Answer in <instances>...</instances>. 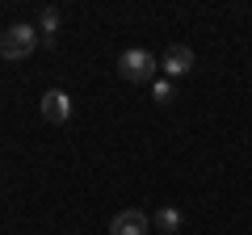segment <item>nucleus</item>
I'll return each instance as SVG.
<instances>
[{
	"mask_svg": "<svg viewBox=\"0 0 252 235\" xmlns=\"http://www.w3.org/2000/svg\"><path fill=\"white\" fill-rule=\"evenodd\" d=\"M118 72H122V80H130V84H156L160 59H156V55H147L143 46H130V51L118 55Z\"/></svg>",
	"mask_w": 252,
	"mask_h": 235,
	"instance_id": "1",
	"label": "nucleus"
},
{
	"mask_svg": "<svg viewBox=\"0 0 252 235\" xmlns=\"http://www.w3.org/2000/svg\"><path fill=\"white\" fill-rule=\"evenodd\" d=\"M38 51V29L34 26H9L0 34V55L4 59H30Z\"/></svg>",
	"mask_w": 252,
	"mask_h": 235,
	"instance_id": "2",
	"label": "nucleus"
},
{
	"mask_svg": "<svg viewBox=\"0 0 252 235\" xmlns=\"http://www.w3.org/2000/svg\"><path fill=\"white\" fill-rule=\"evenodd\" d=\"M160 72H164V80H181V76H189V72H193V51L181 46V42H172L168 55L160 59Z\"/></svg>",
	"mask_w": 252,
	"mask_h": 235,
	"instance_id": "3",
	"label": "nucleus"
},
{
	"mask_svg": "<svg viewBox=\"0 0 252 235\" xmlns=\"http://www.w3.org/2000/svg\"><path fill=\"white\" fill-rule=\"evenodd\" d=\"M42 118L46 122H55V126H63V122H67V118H72V97H67V92L63 88H51V92H42Z\"/></svg>",
	"mask_w": 252,
	"mask_h": 235,
	"instance_id": "4",
	"label": "nucleus"
},
{
	"mask_svg": "<svg viewBox=\"0 0 252 235\" xmlns=\"http://www.w3.org/2000/svg\"><path fill=\"white\" fill-rule=\"evenodd\" d=\"M147 227H152V218L143 210H118L109 218V235H147Z\"/></svg>",
	"mask_w": 252,
	"mask_h": 235,
	"instance_id": "5",
	"label": "nucleus"
},
{
	"mask_svg": "<svg viewBox=\"0 0 252 235\" xmlns=\"http://www.w3.org/2000/svg\"><path fill=\"white\" fill-rule=\"evenodd\" d=\"M55 29H59V9H42L38 13V38H42L46 46L55 42Z\"/></svg>",
	"mask_w": 252,
	"mask_h": 235,
	"instance_id": "6",
	"label": "nucleus"
},
{
	"mask_svg": "<svg viewBox=\"0 0 252 235\" xmlns=\"http://www.w3.org/2000/svg\"><path fill=\"white\" fill-rule=\"evenodd\" d=\"M152 223L160 227V231H168V235H172L181 223H185V214H181L177 206H164V210H156V218H152Z\"/></svg>",
	"mask_w": 252,
	"mask_h": 235,
	"instance_id": "7",
	"label": "nucleus"
},
{
	"mask_svg": "<svg viewBox=\"0 0 252 235\" xmlns=\"http://www.w3.org/2000/svg\"><path fill=\"white\" fill-rule=\"evenodd\" d=\"M152 97L160 101V105H164V101H172V80H156L152 84Z\"/></svg>",
	"mask_w": 252,
	"mask_h": 235,
	"instance_id": "8",
	"label": "nucleus"
}]
</instances>
